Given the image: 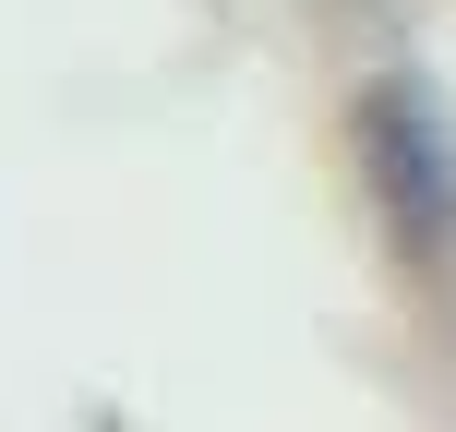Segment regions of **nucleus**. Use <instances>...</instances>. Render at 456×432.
<instances>
[{
    "instance_id": "f257e3e1",
    "label": "nucleus",
    "mask_w": 456,
    "mask_h": 432,
    "mask_svg": "<svg viewBox=\"0 0 456 432\" xmlns=\"http://www.w3.org/2000/svg\"><path fill=\"white\" fill-rule=\"evenodd\" d=\"M361 168H372L385 228L409 252H433L444 228H456V133H444V109L409 85V72H385V85L361 96Z\"/></svg>"
}]
</instances>
